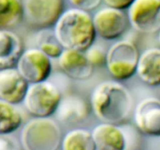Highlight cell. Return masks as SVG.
<instances>
[{
  "instance_id": "obj_1",
  "label": "cell",
  "mask_w": 160,
  "mask_h": 150,
  "mask_svg": "<svg viewBox=\"0 0 160 150\" xmlns=\"http://www.w3.org/2000/svg\"><path fill=\"white\" fill-rule=\"evenodd\" d=\"M90 106L95 117L102 122L118 125L129 119L134 108V99L121 83L105 81L92 90Z\"/></svg>"
},
{
  "instance_id": "obj_2",
  "label": "cell",
  "mask_w": 160,
  "mask_h": 150,
  "mask_svg": "<svg viewBox=\"0 0 160 150\" xmlns=\"http://www.w3.org/2000/svg\"><path fill=\"white\" fill-rule=\"evenodd\" d=\"M96 31L88 11L70 8L62 12L54 25V37L64 49L86 52L95 43Z\"/></svg>"
},
{
  "instance_id": "obj_3",
  "label": "cell",
  "mask_w": 160,
  "mask_h": 150,
  "mask_svg": "<svg viewBox=\"0 0 160 150\" xmlns=\"http://www.w3.org/2000/svg\"><path fill=\"white\" fill-rule=\"evenodd\" d=\"M62 139L59 124L50 117H34L25 123L20 134L24 150H57Z\"/></svg>"
},
{
  "instance_id": "obj_4",
  "label": "cell",
  "mask_w": 160,
  "mask_h": 150,
  "mask_svg": "<svg viewBox=\"0 0 160 150\" xmlns=\"http://www.w3.org/2000/svg\"><path fill=\"white\" fill-rule=\"evenodd\" d=\"M62 98V93L57 86L45 81L30 84L23 105L33 117L46 118L56 113Z\"/></svg>"
},
{
  "instance_id": "obj_5",
  "label": "cell",
  "mask_w": 160,
  "mask_h": 150,
  "mask_svg": "<svg viewBox=\"0 0 160 150\" xmlns=\"http://www.w3.org/2000/svg\"><path fill=\"white\" fill-rule=\"evenodd\" d=\"M140 55L137 46L132 42L118 41L107 51L106 68L114 79L128 80L137 72Z\"/></svg>"
},
{
  "instance_id": "obj_6",
  "label": "cell",
  "mask_w": 160,
  "mask_h": 150,
  "mask_svg": "<svg viewBox=\"0 0 160 150\" xmlns=\"http://www.w3.org/2000/svg\"><path fill=\"white\" fill-rule=\"evenodd\" d=\"M24 17L39 29L54 26L64 12V0H23Z\"/></svg>"
},
{
  "instance_id": "obj_7",
  "label": "cell",
  "mask_w": 160,
  "mask_h": 150,
  "mask_svg": "<svg viewBox=\"0 0 160 150\" xmlns=\"http://www.w3.org/2000/svg\"><path fill=\"white\" fill-rule=\"evenodd\" d=\"M129 23L143 34L160 31V0H135L128 12Z\"/></svg>"
},
{
  "instance_id": "obj_8",
  "label": "cell",
  "mask_w": 160,
  "mask_h": 150,
  "mask_svg": "<svg viewBox=\"0 0 160 150\" xmlns=\"http://www.w3.org/2000/svg\"><path fill=\"white\" fill-rule=\"evenodd\" d=\"M16 68L29 84L48 81L52 70L51 59L40 48L24 50L17 62Z\"/></svg>"
},
{
  "instance_id": "obj_9",
  "label": "cell",
  "mask_w": 160,
  "mask_h": 150,
  "mask_svg": "<svg viewBox=\"0 0 160 150\" xmlns=\"http://www.w3.org/2000/svg\"><path fill=\"white\" fill-rule=\"evenodd\" d=\"M93 22L97 35L104 40L112 41L124 34L129 20L123 10L106 6L95 12Z\"/></svg>"
},
{
  "instance_id": "obj_10",
  "label": "cell",
  "mask_w": 160,
  "mask_h": 150,
  "mask_svg": "<svg viewBox=\"0 0 160 150\" xmlns=\"http://www.w3.org/2000/svg\"><path fill=\"white\" fill-rule=\"evenodd\" d=\"M136 128L151 137H160V98L148 97L138 102L134 111Z\"/></svg>"
},
{
  "instance_id": "obj_11",
  "label": "cell",
  "mask_w": 160,
  "mask_h": 150,
  "mask_svg": "<svg viewBox=\"0 0 160 150\" xmlns=\"http://www.w3.org/2000/svg\"><path fill=\"white\" fill-rule=\"evenodd\" d=\"M29 85L15 67L0 70V100L12 105L23 102Z\"/></svg>"
},
{
  "instance_id": "obj_12",
  "label": "cell",
  "mask_w": 160,
  "mask_h": 150,
  "mask_svg": "<svg viewBox=\"0 0 160 150\" xmlns=\"http://www.w3.org/2000/svg\"><path fill=\"white\" fill-rule=\"evenodd\" d=\"M58 65L67 77L77 81L91 78L95 67L88 59L85 52L73 49H64L58 59Z\"/></svg>"
},
{
  "instance_id": "obj_13",
  "label": "cell",
  "mask_w": 160,
  "mask_h": 150,
  "mask_svg": "<svg viewBox=\"0 0 160 150\" xmlns=\"http://www.w3.org/2000/svg\"><path fill=\"white\" fill-rule=\"evenodd\" d=\"M98 150H125L126 137L117 125L101 123L92 131Z\"/></svg>"
},
{
  "instance_id": "obj_14",
  "label": "cell",
  "mask_w": 160,
  "mask_h": 150,
  "mask_svg": "<svg viewBox=\"0 0 160 150\" xmlns=\"http://www.w3.org/2000/svg\"><path fill=\"white\" fill-rule=\"evenodd\" d=\"M136 73L147 85H160V48H147L140 55Z\"/></svg>"
},
{
  "instance_id": "obj_15",
  "label": "cell",
  "mask_w": 160,
  "mask_h": 150,
  "mask_svg": "<svg viewBox=\"0 0 160 150\" xmlns=\"http://www.w3.org/2000/svg\"><path fill=\"white\" fill-rule=\"evenodd\" d=\"M23 51L18 35L9 30H0V70L17 67Z\"/></svg>"
},
{
  "instance_id": "obj_16",
  "label": "cell",
  "mask_w": 160,
  "mask_h": 150,
  "mask_svg": "<svg viewBox=\"0 0 160 150\" xmlns=\"http://www.w3.org/2000/svg\"><path fill=\"white\" fill-rule=\"evenodd\" d=\"M88 104L78 95H70L62 98L56 111L58 120L66 123H77L85 120L89 114Z\"/></svg>"
},
{
  "instance_id": "obj_17",
  "label": "cell",
  "mask_w": 160,
  "mask_h": 150,
  "mask_svg": "<svg viewBox=\"0 0 160 150\" xmlns=\"http://www.w3.org/2000/svg\"><path fill=\"white\" fill-rule=\"evenodd\" d=\"M62 150H98L92 131L75 128L68 131L61 142Z\"/></svg>"
},
{
  "instance_id": "obj_18",
  "label": "cell",
  "mask_w": 160,
  "mask_h": 150,
  "mask_svg": "<svg viewBox=\"0 0 160 150\" xmlns=\"http://www.w3.org/2000/svg\"><path fill=\"white\" fill-rule=\"evenodd\" d=\"M24 17L22 0H0V27L1 29L13 28Z\"/></svg>"
},
{
  "instance_id": "obj_19",
  "label": "cell",
  "mask_w": 160,
  "mask_h": 150,
  "mask_svg": "<svg viewBox=\"0 0 160 150\" xmlns=\"http://www.w3.org/2000/svg\"><path fill=\"white\" fill-rule=\"evenodd\" d=\"M22 123L23 117L15 105L0 100V134H11Z\"/></svg>"
},
{
  "instance_id": "obj_20",
  "label": "cell",
  "mask_w": 160,
  "mask_h": 150,
  "mask_svg": "<svg viewBox=\"0 0 160 150\" xmlns=\"http://www.w3.org/2000/svg\"><path fill=\"white\" fill-rule=\"evenodd\" d=\"M85 54L89 62L94 67H99L106 64L107 52L101 45L94 44L85 52Z\"/></svg>"
},
{
  "instance_id": "obj_21",
  "label": "cell",
  "mask_w": 160,
  "mask_h": 150,
  "mask_svg": "<svg viewBox=\"0 0 160 150\" xmlns=\"http://www.w3.org/2000/svg\"><path fill=\"white\" fill-rule=\"evenodd\" d=\"M50 59H59L63 52L64 48L56 41V39H47L42 42L39 45V48Z\"/></svg>"
},
{
  "instance_id": "obj_22",
  "label": "cell",
  "mask_w": 160,
  "mask_h": 150,
  "mask_svg": "<svg viewBox=\"0 0 160 150\" xmlns=\"http://www.w3.org/2000/svg\"><path fill=\"white\" fill-rule=\"evenodd\" d=\"M0 150H24L22 144L9 134H0Z\"/></svg>"
},
{
  "instance_id": "obj_23",
  "label": "cell",
  "mask_w": 160,
  "mask_h": 150,
  "mask_svg": "<svg viewBox=\"0 0 160 150\" xmlns=\"http://www.w3.org/2000/svg\"><path fill=\"white\" fill-rule=\"evenodd\" d=\"M102 0H69L75 8L83 9L85 11L93 10L96 9Z\"/></svg>"
},
{
  "instance_id": "obj_24",
  "label": "cell",
  "mask_w": 160,
  "mask_h": 150,
  "mask_svg": "<svg viewBox=\"0 0 160 150\" xmlns=\"http://www.w3.org/2000/svg\"><path fill=\"white\" fill-rule=\"evenodd\" d=\"M102 1L109 7L123 10V9H129L130 6L134 3L135 0H102Z\"/></svg>"
},
{
  "instance_id": "obj_25",
  "label": "cell",
  "mask_w": 160,
  "mask_h": 150,
  "mask_svg": "<svg viewBox=\"0 0 160 150\" xmlns=\"http://www.w3.org/2000/svg\"><path fill=\"white\" fill-rule=\"evenodd\" d=\"M159 43H160V31L159 32Z\"/></svg>"
}]
</instances>
